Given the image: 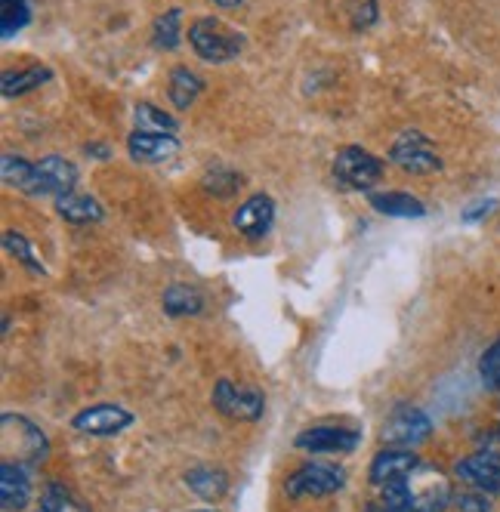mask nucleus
Returning a JSON list of instances; mask_svg holds the SVG:
<instances>
[{
	"instance_id": "1",
	"label": "nucleus",
	"mask_w": 500,
	"mask_h": 512,
	"mask_svg": "<svg viewBox=\"0 0 500 512\" xmlns=\"http://www.w3.org/2000/svg\"><path fill=\"white\" fill-rule=\"evenodd\" d=\"M189 44L198 53V59L210 62V65H223L241 53L244 38H241V31L223 25L220 19L204 16V19H195L189 25Z\"/></svg>"
},
{
	"instance_id": "2",
	"label": "nucleus",
	"mask_w": 500,
	"mask_h": 512,
	"mask_svg": "<svg viewBox=\"0 0 500 512\" xmlns=\"http://www.w3.org/2000/svg\"><path fill=\"white\" fill-rule=\"evenodd\" d=\"M4 426V454L7 460L13 463H22V466H41L47 460V435L34 426L31 420H25L22 414H4L0 420Z\"/></svg>"
},
{
	"instance_id": "3",
	"label": "nucleus",
	"mask_w": 500,
	"mask_h": 512,
	"mask_svg": "<svg viewBox=\"0 0 500 512\" xmlns=\"http://www.w3.org/2000/svg\"><path fill=\"white\" fill-rule=\"evenodd\" d=\"M334 179L349 192H371L383 179V161L362 145H346L334 155Z\"/></svg>"
},
{
	"instance_id": "4",
	"label": "nucleus",
	"mask_w": 500,
	"mask_h": 512,
	"mask_svg": "<svg viewBox=\"0 0 500 512\" xmlns=\"http://www.w3.org/2000/svg\"><path fill=\"white\" fill-rule=\"evenodd\" d=\"M213 408L235 423H257L266 411V395L254 386H238L232 380H217L213 386Z\"/></svg>"
},
{
	"instance_id": "5",
	"label": "nucleus",
	"mask_w": 500,
	"mask_h": 512,
	"mask_svg": "<svg viewBox=\"0 0 500 512\" xmlns=\"http://www.w3.org/2000/svg\"><path fill=\"white\" fill-rule=\"evenodd\" d=\"M346 488V472L331 463H306L297 472L288 475L284 491L291 500H306V497H328Z\"/></svg>"
},
{
	"instance_id": "6",
	"label": "nucleus",
	"mask_w": 500,
	"mask_h": 512,
	"mask_svg": "<svg viewBox=\"0 0 500 512\" xmlns=\"http://www.w3.org/2000/svg\"><path fill=\"white\" fill-rule=\"evenodd\" d=\"M408 503H411V512H445L448 503L454 500L451 494V482L445 475L433 466H417L408 479Z\"/></svg>"
},
{
	"instance_id": "7",
	"label": "nucleus",
	"mask_w": 500,
	"mask_h": 512,
	"mask_svg": "<svg viewBox=\"0 0 500 512\" xmlns=\"http://www.w3.org/2000/svg\"><path fill=\"white\" fill-rule=\"evenodd\" d=\"M389 161L396 167H402L405 173H414V176H426V173L442 170L439 152L433 149V142L426 139L420 130H405L396 142H392Z\"/></svg>"
},
{
	"instance_id": "8",
	"label": "nucleus",
	"mask_w": 500,
	"mask_h": 512,
	"mask_svg": "<svg viewBox=\"0 0 500 512\" xmlns=\"http://www.w3.org/2000/svg\"><path fill=\"white\" fill-rule=\"evenodd\" d=\"M433 435V423L420 408L399 405L383 423V442L392 448H417Z\"/></svg>"
},
{
	"instance_id": "9",
	"label": "nucleus",
	"mask_w": 500,
	"mask_h": 512,
	"mask_svg": "<svg viewBox=\"0 0 500 512\" xmlns=\"http://www.w3.org/2000/svg\"><path fill=\"white\" fill-rule=\"evenodd\" d=\"M133 420H136L133 411H127L124 405L99 401V405H90L71 417V429H78L81 435H93V438H112V435H121L127 426H133Z\"/></svg>"
},
{
	"instance_id": "10",
	"label": "nucleus",
	"mask_w": 500,
	"mask_h": 512,
	"mask_svg": "<svg viewBox=\"0 0 500 512\" xmlns=\"http://www.w3.org/2000/svg\"><path fill=\"white\" fill-rule=\"evenodd\" d=\"M362 435L346 426H309L297 435V448L309 454H352Z\"/></svg>"
},
{
	"instance_id": "11",
	"label": "nucleus",
	"mask_w": 500,
	"mask_h": 512,
	"mask_svg": "<svg viewBox=\"0 0 500 512\" xmlns=\"http://www.w3.org/2000/svg\"><path fill=\"white\" fill-rule=\"evenodd\" d=\"M454 472L460 482H467L476 491H485V494L500 491V454L497 451H479V454L463 457L454 466Z\"/></svg>"
},
{
	"instance_id": "12",
	"label": "nucleus",
	"mask_w": 500,
	"mask_h": 512,
	"mask_svg": "<svg viewBox=\"0 0 500 512\" xmlns=\"http://www.w3.org/2000/svg\"><path fill=\"white\" fill-rule=\"evenodd\" d=\"M127 152L139 164H164L180 155V139L170 133H142L133 130L127 139Z\"/></svg>"
},
{
	"instance_id": "13",
	"label": "nucleus",
	"mask_w": 500,
	"mask_h": 512,
	"mask_svg": "<svg viewBox=\"0 0 500 512\" xmlns=\"http://www.w3.org/2000/svg\"><path fill=\"white\" fill-rule=\"evenodd\" d=\"M232 223H235V229H238L244 238H250V241L266 238L269 229H272V223H275V201H272L269 195H250V198L238 207V213H235Z\"/></svg>"
},
{
	"instance_id": "14",
	"label": "nucleus",
	"mask_w": 500,
	"mask_h": 512,
	"mask_svg": "<svg viewBox=\"0 0 500 512\" xmlns=\"http://www.w3.org/2000/svg\"><path fill=\"white\" fill-rule=\"evenodd\" d=\"M420 466L417 454H411V448H386L374 457L368 475H371V482L377 488L389 485V482H402L408 479V475Z\"/></svg>"
},
{
	"instance_id": "15",
	"label": "nucleus",
	"mask_w": 500,
	"mask_h": 512,
	"mask_svg": "<svg viewBox=\"0 0 500 512\" xmlns=\"http://www.w3.org/2000/svg\"><path fill=\"white\" fill-rule=\"evenodd\" d=\"M0 176H4V182H7L10 189H16V192H25V195H47V192H44V179H41L38 164L25 161L22 155L7 152L4 158H0Z\"/></svg>"
},
{
	"instance_id": "16",
	"label": "nucleus",
	"mask_w": 500,
	"mask_h": 512,
	"mask_svg": "<svg viewBox=\"0 0 500 512\" xmlns=\"http://www.w3.org/2000/svg\"><path fill=\"white\" fill-rule=\"evenodd\" d=\"M31 500V479H28V466L4 460L0 466V506L7 512L10 509H25Z\"/></svg>"
},
{
	"instance_id": "17",
	"label": "nucleus",
	"mask_w": 500,
	"mask_h": 512,
	"mask_svg": "<svg viewBox=\"0 0 500 512\" xmlns=\"http://www.w3.org/2000/svg\"><path fill=\"white\" fill-rule=\"evenodd\" d=\"M38 170H41V179H44V192L47 195H68L75 192V182H78V167L65 161L62 155H47L38 161Z\"/></svg>"
},
{
	"instance_id": "18",
	"label": "nucleus",
	"mask_w": 500,
	"mask_h": 512,
	"mask_svg": "<svg viewBox=\"0 0 500 512\" xmlns=\"http://www.w3.org/2000/svg\"><path fill=\"white\" fill-rule=\"evenodd\" d=\"M186 485L192 494H198L207 503H217L229 491V475L217 466H195L186 472Z\"/></svg>"
},
{
	"instance_id": "19",
	"label": "nucleus",
	"mask_w": 500,
	"mask_h": 512,
	"mask_svg": "<svg viewBox=\"0 0 500 512\" xmlns=\"http://www.w3.org/2000/svg\"><path fill=\"white\" fill-rule=\"evenodd\" d=\"M47 81H53V71L47 65H28L19 71H4V78H0V93H4L7 99L25 96L31 90L44 87Z\"/></svg>"
},
{
	"instance_id": "20",
	"label": "nucleus",
	"mask_w": 500,
	"mask_h": 512,
	"mask_svg": "<svg viewBox=\"0 0 500 512\" xmlns=\"http://www.w3.org/2000/svg\"><path fill=\"white\" fill-rule=\"evenodd\" d=\"M371 207L383 216H396V219L426 216V204L408 192H371Z\"/></svg>"
},
{
	"instance_id": "21",
	"label": "nucleus",
	"mask_w": 500,
	"mask_h": 512,
	"mask_svg": "<svg viewBox=\"0 0 500 512\" xmlns=\"http://www.w3.org/2000/svg\"><path fill=\"white\" fill-rule=\"evenodd\" d=\"M56 210L65 223H75V226H90V223H99L105 216L102 213V204L90 195H78V192H68L62 198H56Z\"/></svg>"
},
{
	"instance_id": "22",
	"label": "nucleus",
	"mask_w": 500,
	"mask_h": 512,
	"mask_svg": "<svg viewBox=\"0 0 500 512\" xmlns=\"http://www.w3.org/2000/svg\"><path fill=\"white\" fill-rule=\"evenodd\" d=\"M201 90H204V81L195 75L192 68L180 65V68H173V71H170L167 96H170V102H173L176 108H180V112H186V108L195 105V99L201 96Z\"/></svg>"
},
{
	"instance_id": "23",
	"label": "nucleus",
	"mask_w": 500,
	"mask_h": 512,
	"mask_svg": "<svg viewBox=\"0 0 500 512\" xmlns=\"http://www.w3.org/2000/svg\"><path fill=\"white\" fill-rule=\"evenodd\" d=\"M164 312L173 318H183V315H198L204 309V294L192 284H170L164 290Z\"/></svg>"
},
{
	"instance_id": "24",
	"label": "nucleus",
	"mask_w": 500,
	"mask_h": 512,
	"mask_svg": "<svg viewBox=\"0 0 500 512\" xmlns=\"http://www.w3.org/2000/svg\"><path fill=\"white\" fill-rule=\"evenodd\" d=\"M180 41H183V10L180 7H170L152 25V44H155V50L170 53V50L180 47Z\"/></svg>"
},
{
	"instance_id": "25",
	"label": "nucleus",
	"mask_w": 500,
	"mask_h": 512,
	"mask_svg": "<svg viewBox=\"0 0 500 512\" xmlns=\"http://www.w3.org/2000/svg\"><path fill=\"white\" fill-rule=\"evenodd\" d=\"M133 124H136V130H142V133H176L180 130V124H176V118L173 115H167L164 108H158V105H152V102H139L136 108H133Z\"/></svg>"
},
{
	"instance_id": "26",
	"label": "nucleus",
	"mask_w": 500,
	"mask_h": 512,
	"mask_svg": "<svg viewBox=\"0 0 500 512\" xmlns=\"http://www.w3.org/2000/svg\"><path fill=\"white\" fill-rule=\"evenodd\" d=\"M34 512H90V506L71 494L65 485H47Z\"/></svg>"
},
{
	"instance_id": "27",
	"label": "nucleus",
	"mask_w": 500,
	"mask_h": 512,
	"mask_svg": "<svg viewBox=\"0 0 500 512\" xmlns=\"http://www.w3.org/2000/svg\"><path fill=\"white\" fill-rule=\"evenodd\" d=\"M4 247H7V253L10 256H16V260L31 272V275H44L47 269H44V263L34 256V247L28 244V238L22 235V232H16V229H7L4 232Z\"/></svg>"
},
{
	"instance_id": "28",
	"label": "nucleus",
	"mask_w": 500,
	"mask_h": 512,
	"mask_svg": "<svg viewBox=\"0 0 500 512\" xmlns=\"http://www.w3.org/2000/svg\"><path fill=\"white\" fill-rule=\"evenodd\" d=\"M31 19V7L28 0H0V34L4 38H13L19 34Z\"/></svg>"
},
{
	"instance_id": "29",
	"label": "nucleus",
	"mask_w": 500,
	"mask_h": 512,
	"mask_svg": "<svg viewBox=\"0 0 500 512\" xmlns=\"http://www.w3.org/2000/svg\"><path fill=\"white\" fill-rule=\"evenodd\" d=\"M204 189H207L210 195H217V198H232V195L241 189V176H238L235 170L217 164V167H210V170L204 173Z\"/></svg>"
},
{
	"instance_id": "30",
	"label": "nucleus",
	"mask_w": 500,
	"mask_h": 512,
	"mask_svg": "<svg viewBox=\"0 0 500 512\" xmlns=\"http://www.w3.org/2000/svg\"><path fill=\"white\" fill-rule=\"evenodd\" d=\"M457 509L460 512H491V503H488V494L485 491H467V494H457L454 497Z\"/></svg>"
},
{
	"instance_id": "31",
	"label": "nucleus",
	"mask_w": 500,
	"mask_h": 512,
	"mask_svg": "<svg viewBox=\"0 0 500 512\" xmlns=\"http://www.w3.org/2000/svg\"><path fill=\"white\" fill-rule=\"evenodd\" d=\"M494 207H497V201H494V198L476 201V204H470L467 210L460 213V219H463V223H470V226H473V223H482V219H485Z\"/></svg>"
},
{
	"instance_id": "32",
	"label": "nucleus",
	"mask_w": 500,
	"mask_h": 512,
	"mask_svg": "<svg viewBox=\"0 0 500 512\" xmlns=\"http://www.w3.org/2000/svg\"><path fill=\"white\" fill-rule=\"evenodd\" d=\"M374 19H377V0H368V4L359 7V13H355L352 25H355V28H368Z\"/></svg>"
},
{
	"instance_id": "33",
	"label": "nucleus",
	"mask_w": 500,
	"mask_h": 512,
	"mask_svg": "<svg viewBox=\"0 0 500 512\" xmlns=\"http://www.w3.org/2000/svg\"><path fill=\"white\" fill-rule=\"evenodd\" d=\"M213 4L223 7V10H232V7H238V4H241V0H213Z\"/></svg>"
}]
</instances>
